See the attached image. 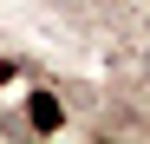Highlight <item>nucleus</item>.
Here are the masks:
<instances>
[{
  "mask_svg": "<svg viewBox=\"0 0 150 144\" xmlns=\"http://www.w3.org/2000/svg\"><path fill=\"white\" fill-rule=\"evenodd\" d=\"M20 118H26V131H59L65 125V98H59V92H33Z\"/></svg>",
  "mask_w": 150,
  "mask_h": 144,
  "instance_id": "f257e3e1",
  "label": "nucleus"
},
{
  "mask_svg": "<svg viewBox=\"0 0 150 144\" xmlns=\"http://www.w3.org/2000/svg\"><path fill=\"white\" fill-rule=\"evenodd\" d=\"M7 79H20V59H0V85H7Z\"/></svg>",
  "mask_w": 150,
  "mask_h": 144,
  "instance_id": "f03ea898",
  "label": "nucleus"
},
{
  "mask_svg": "<svg viewBox=\"0 0 150 144\" xmlns=\"http://www.w3.org/2000/svg\"><path fill=\"white\" fill-rule=\"evenodd\" d=\"M144 33H150V13H144Z\"/></svg>",
  "mask_w": 150,
  "mask_h": 144,
  "instance_id": "7ed1b4c3",
  "label": "nucleus"
}]
</instances>
